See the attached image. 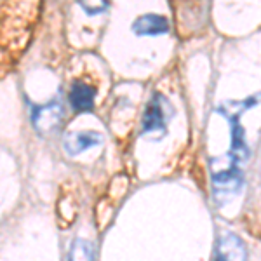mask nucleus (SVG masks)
<instances>
[{"label": "nucleus", "mask_w": 261, "mask_h": 261, "mask_svg": "<svg viewBox=\"0 0 261 261\" xmlns=\"http://www.w3.org/2000/svg\"><path fill=\"white\" fill-rule=\"evenodd\" d=\"M167 101L162 98L161 94H153L145 110V115H143V122H141V133L148 134V133H166V112H164V105Z\"/></svg>", "instance_id": "f257e3e1"}, {"label": "nucleus", "mask_w": 261, "mask_h": 261, "mask_svg": "<svg viewBox=\"0 0 261 261\" xmlns=\"http://www.w3.org/2000/svg\"><path fill=\"white\" fill-rule=\"evenodd\" d=\"M33 125L39 133L45 134L56 129L63 120V108L60 103H49L44 107H37L32 113Z\"/></svg>", "instance_id": "f03ea898"}, {"label": "nucleus", "mask_w": 261, "mask_h": 261, "mask_svg": "<svg viewBox=\"0 0 261 261\" xmlns=\"http://www.w3.org/2000/svg\"><path fill=\"white\" fill-rule=\"evenodd\" d=\"M133 32L141 37L166 35L169 33V21L159 14H143L134 21Z\"/></svg>", "instance_id": "7ed1b4c3"}, {"label": "nucleus", "mask_w": 261, "mask_h": 261, "mask_svg": "<svg viewBox=\"0 0 261 261\" xmlns=\"http://www.w3.org/2000/svg\"><path fill=\"white\" fill-rule=\"evenodd\" d=\"M94 98H96L94 87H91L89 84L82 81L73 82L68 94L70 105L75 112H91L92 107H94Z\"/></svg>", "instance_id": "20e7f679"}, {"label": "nucleus", "mask_w": 261, "mask_h": 261, "mask_svg": "<svg viewBox=\"0 0 261 261\" xmlns=\"http://www.w3.org/2000/svg\"><path fill=\"white\" fill-rule=\"evenodd\" d=\"M214 261H246V249L239 237L226 233L218 244Z\"/></svg>", "instance_id": "39448f33"}, {"label": "nucleus", "mask_w": 261, "mask_h": 261, "mask_svg": "<svg viewBox=\"0 0 261 261\" xmlns=\"http://www.w3.org/2000/svg\"><path fill=\"white\" fill-rule=\"evenodd\" d=\"M101 136L94 130H84V133H75L70 134L65 141V150L70 155H79L82 151L92 148V146L99 145Z\"/></svg>", "instance_id": "423d86ee"}, {"label": "nucleus", "mask_w": 261, "mask_h": 261, "mask_svg": "<svg viewBox=\"0 0 261 261\" xmlns=\"http://www.w3.org/2000/svg\"><path fill=\"white\" fill-rule=\"evenodd\" d=\"M68 261H92V247L86 241H75L68 254Z\"/></svg>", "instance_id": "0eeeda50"}, {"label": "nucleus", "mask_w": 261, "mask_h": 261, "mask_svg": "<svg viewBox=\"0 0 261 261\" xmlns=\"http://www.w3.org/2000/svg\"><path fill=\"white\" fill-rule=\"evenodd\" d=\"M84 12H87L89 16H98L101 12H105L110 6V0H79Z\"/></svg>", "instance_id": "6e6552de"}]
</instances>
